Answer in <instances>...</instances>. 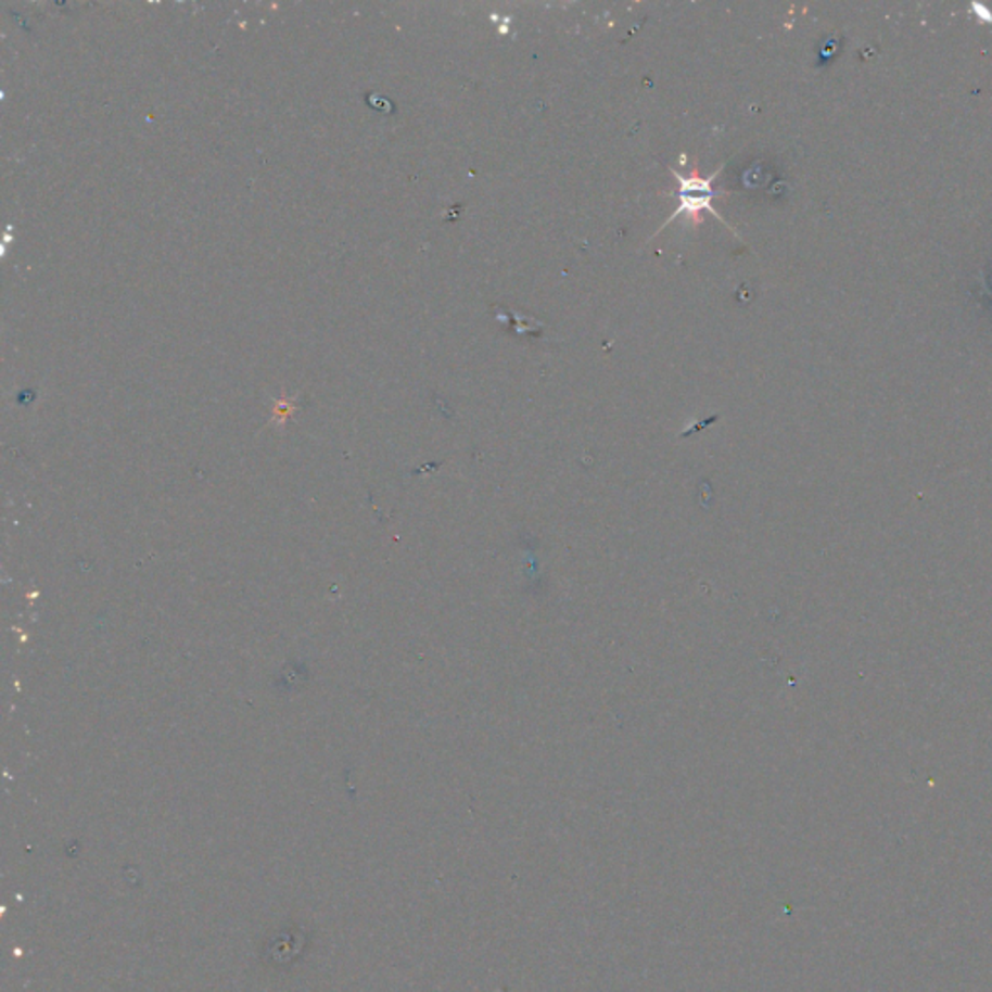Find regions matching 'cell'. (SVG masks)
<instances>
[{"label": "cell", "mask_w": 992, "mask_h": 992, "mask_svg": "<svg viewBox=\"0 0 992 992\" xmlns=\"http://www.w3.org/2000/svg\"><path fill=\"white\" fill-rule=\"evenodd\" d=\"M722 171L723 165L717 171H713L710 177H698L695 173V175H690L688 179H685V177H681L678 173L673 171V177H675L678 185H681V187H678V200H681V204H678V208L673 212V216L669 217L663 227H667L673 219H678L683 214H688V216H692L696 219L702 209L710 212L715 219L723 221L722 216L712 208V200L720 194V192H715V190L712 189V182L715 181V177ZM723 224H725V221H723ZM663 227H661V229H663ZM661 229H659V231H661Z\"/></svg>", "instance_id": "cell-1"}]
</instances>
